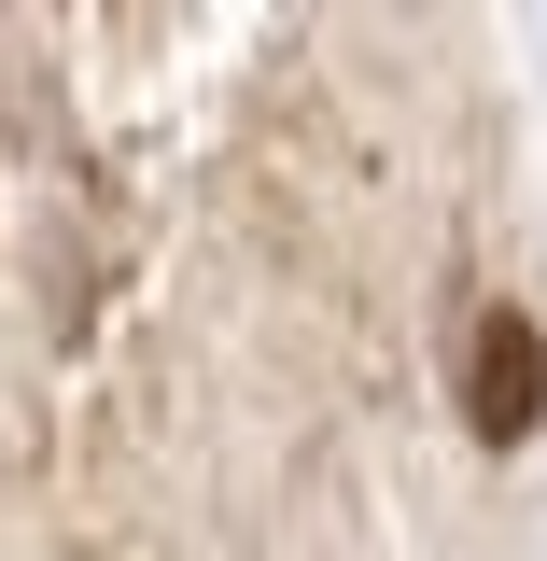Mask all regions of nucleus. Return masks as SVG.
<instances>
[{"mask_svg":"<svg viewBox=\"0 0 547 561\" xmlns=\"http://www.w3.org/2000/svg\"><path fill=\"white\" fill-rule=\"evenodd\" d=\"M449 379H464V421H478L491 449H520V435L547 421V337H534V309H478Z\"/></svg>","mask_w":547,"mask_h":561,"instance_id":"1","label":"nucleus"}]
</instances>
